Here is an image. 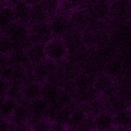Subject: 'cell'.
I'll list each match as a JSON object with an SVG mask.
<instances>
[{"label": "cell", "instance_id": "17", "mask_svg": "<svg viewBox=\"0 0 131 131\" xmlns=\"http://www.w3.org/2000/svg\"><path fill=\"white\" fill-rule=\"evenodd\" d=\"M15 16H16V21L25 23L30 25V19H31V10H32V5L27 2L26 0H23L15 5H13Z\"/></svg>", "mask_w": 131, "mask_h": 131}, {"label": "cell", "instance_id": "20", "mask_svg": "<svg viewBox=\"0 0 131 131\" xmlns=\"http://www.w3.org/2000/svg\"><path fill=\"white\" fill-rule=\"evenodd\" d=\"M0 20H1V31L12 25L16 21V16L14 12V8L9 4H2L0 11Z\"/></svg>", "mask_w": 131, "mask_h": 131}, {"label": "cell", "instance_id": "22", "mask_svg": "<svg viewBox=\"0 0 131 131\" xmlns=\"http://www.w3.org/2000/svg\"><path fill=\"white\" fill-rule=\"evenodd\" d=\"M116 93L126 100L131 98V79L127 77H120L116 80Z\"/></svg>", "mask_w": 131, "mask_h": 131}, {"label": "cell", "instance_id": "26", "mask_svg": "<svg viewBox=\"0 0 131 131\" xmlns=\"http://www.w3.org/2000/svg\"><path fill=\"white\" fill-rule=\"evenodd\" d=\"M14 49H16L14 42L8 37L2 35L1 37V54L9 55Z\"/></svg>", "mask_w": 131, "mask_h": 131}, {"label": "cell", "instance_id": "27", "mask_svg": "<svg viewBox=\"0 0 131 131\" xmlns=\"http://www.w3.org/2000/svg\"><path fill=\"white\" fill-rule=\"evenodd\" d=\"M60 2H61L60 0H42V3L44 4L45 8L50 14V17L59 11Z\"/></svg>", "mask_w": 131, "mask_h": 131}, {"label": "cell", "instance_id": "29", "mask_svg": "<svg viewBox=\"0 0 131 131\" xmlns=\"http://www.w3.org/2000/svg\"><path fill=\"white\" fill-rule=\"evenodd\" d=\"M20 1H23V0H2V4H9V5L13 6Z\"/></svg>", "mask_w": 131, "mask_h": 131}, {"label": "cell", "instance_id": "8", "mask_svg": "<svg viewBox=\"0 0 131 131\" xmlns=\"http://www.w3.org/2000/svg\"><path fill=\"white\" fill-rule=\"evenodd\" d=\"M69 18L72 23L73 28L79 31H84L92 23L86 7H80L72 10L69 13Z\"/></svg>", "mask_w": 131, "mask_h": 131}, {"label": "cell", "instance_id": "7", "mask_svg": "<svg viewBox=\"0 0 131 131\" xmlns=\"http://www.w3.org/2000/svg\"><path fill=\"white\" fill-rule=\"evenodd\" d=\"M52 37L49 21L30 25V39L33 43H46Z\"/></svg>", "mask_w": 131, "mask_h": 131}, {"label": "cell", "instance_id": "10", "mask_svg": "<svg viewBox=\"0 0 131 131\" xmlns=\"http://www.w3.org/2000/svg\"><path fill=\"white\" fill-rule=\"evenodd\" d=\"M87 111L80 104H75L73 106V111L68 123V129L73 128V129H82L87 117H88Z\"/></svg>", "mask_w": 131, "mask_h": 131}, {"label": "cell", "instance_id": "1", "mask_svg": "<svg viewBox=\"0 0 131 131\" xmlns=\"http://www.w3.org/2000/svg\"><path fill=\"white\" fill-rule=\"evenodd\" d=\"M45 54L46 58L59 63L67 58H69V50L67 44L62 38L51 37L45 44Z\"/></svg>", "mask_w": 131, "mask_h": 131}, {"label": "cell", "instance_id": "24", "mask_svg": "<svg viewBox=\"0 0 131 131\" xmlns=\"http://www.w3.org/2000/svg\"><path fill=\"white\" fill-rule=\"evenodd\" d=\"M17 105H18V101H16L15 99H12L10 97L2 98V102H1V106H0L1 117L10 120V118L14 114Z\"/></svg>", "mask_w": 131, "mask_h": 131}, {"label": "cell", "instance_id": "32", "mask_svg": "<svg viewBox=\"0 0 131 131\" xmlns=\"http://www.w3.org/2000/svg\"><path fill=\"white\" fill-rule=\"evenodd\" d=\"M129 23H130V25H131V16H130V18H129V20H128Z\"/></svg>", "mask_w": 131, "mask_h": 131}, {"label": "cell", "instance_id": "15", "mask_svg": "<svg viewBox=\"0 0 131 131\" xmlns=\"http://www.w3.org/2000/svg\"><path fill=\"white\" fill-rule=\"evenodd\" d=\"M41 93H42L41 82L30 80L29 82L23 85V96H24V100L26 101H31L37 97H40Z\"/></svg>", "mask_w": 131, "mask_h": 131}, {"label": "cell", "instance_id": "2", "mask_svg": "<svg viewBox=\"0 0 131 131\" xmlns=\"http://www.w3.org/2000/svg\"><path fill=\"white\" fill-rule=\"evenodd\" d=\"M56 67H57L56 62L49 60L47 58L44 60H41L37 63L32 64V67L30 69L32 80H35V81H38L41 83L48 81L51 78V76L54 74Z\"/></svg>", "mask_w": 131, "mask_h": 131}, {"label": "cell", "instance_id": "28", "mask_svg": "<svg viewBox=\"0 0 131 131\" xmlns=\"http://www.w3.org/2000/svg\"><path fill=\"white\" fill-rule=\"evenodd\" d=\"M68 129V126L62 124V123H59V122H56V121H51V129L50 130H54V131H58V130H66Z\"/></svg>", "mask_w": 131, "mask_h": 131}, {"label": "cell", "instance_id": "16", "mask_svg": "<svg viewBox=\"0 0 131 131\" xmlns=\"http://www.w3.org/2000/svg\"><path fill=\"white\" fill-rule=\"evenodd\" d=\"M60 88L58 85L54 84L53 82L51 81H46V82H43L42 83V93H41V96L47 100L50 105L53 104L57 97H58V94H59V91H60Z\"/></svg>", "mask_w": 131, "mask_h": 131}, {"label": "cell", "instance_id": "11", "mask_svg": "<svg viewBox=\"0 0 131 131\" xmlns=\"http://www.w3.org/2000/svg\"><path fill=\"white\" fill-rule=\"evenodd\" d=\"M115 127L114 114L103 110L94 116V128L96 130H110Z\"/></svg>", "mask_w": 131, "mask_h": 131}, {"label": "cell", "instance_id": "13", "mask_svg": "<svg viewBox=\"0 0 131 131\" xmlns=\"http://www.w3.org/2000/svg\"><path fill=\"white\" fill-rule=\"evenodd\" d=\"M28 104L33 118L47 117L50 108V103L47 100H45L42 96L37 97L31 101H28Z\"/></svg>", "mask_w": 131, "mask_h": 131}, {"label": "cell", "instance_id": "19", "mask_svg": "<svg viewBox=\"0 0 131 131\" xmlns=\"http://www.w3.org/2000/svg\"><path fill=\"white\" fill-rule=\"evenodd\" d=\"M44 44L45 43H32L26 49L27 53H28V56H29V59H30L32 64L46 59Z\"/></svg>", "mask_w": 131, "mask_h": 131}, {"label": "cell", "instance_id": "31", "mask_svg": "<svg viewBox=\"0 0 131 131\" xmlns=\"http://www.w3.org/2000/svg\"><path fill=\"white\" fill-rule=\"evenodd\" d=\"M129 104H130V108H131V98H130V100H129Z\"/></svg>", "mask_w": 131, "mask_h": 131}, {"label": "cell", "instance_id": "30", "mask_svg": "<svg viewBox=\"0 0 131 131\" xmlns=\"http://www.w3.org/2000/svg\"><path fill=\"white\" fill-rule=\"evenodd\" d=\"M27 2H29L31 5H34V4H36V3H39V2H41L42 0H26Z\"/></svg>", "mask_w": 131, "mask_h": 131}, {"label": "cell", "instance_id": "4", "mask_svg": "<svg viewBox=\"0 0 131 131\" xmlns=\"http://www.w3.org/2000/svg\"><path fill=\"white\" fill-rule=\"evenodd\" d=\"M131 16V0H111L110 19L115 24L128 21Z\"/></svg>", "mask_w": 131, "mask_h": 131}, {"label": "cell", "instance_id": "25", "mask_svg": "<svg viewBox=\"0 0 131 131\" xmlns=\"http://www.w3.org/2000/svg\"><path fill=\"white\" fill-rule=\"evenodd\" d=\"M5 97H10L12 99H15L16 101L20 102L24 100V96H23V86L21 85H17V84H9V87L7 89L6 92V96ZM4 97V98H5Z\"/></svg>", "mask_w": 131, "mask_h": 131}, {"label": "cell", "instance_id": "18", "mask_svg": "<svg viewBox=\"0 0 131 131\" xmlns=\"http://www.w3.org/2000/svg\"><path fill=\"white\" fill-rule=\"evenodd\" d=\"M50 18V14L45 8L44 4L41 2L36 3L32 5V10H31V19H30V25L36 24V23H43V21H48Z\"/></svg>", "mask_w": 131, "mask_h": 131}, {"label": "cell", "instance_id": "14", "mask_svg": "<svg viewBox=\"0 0 131 131\" xmlns=\"http://www.w3.org/2000/svg\"><path fill=\"white\" fill-rule=\"evenodd\" d=\"M95 75L90 74L88 72L81 71L73 81V88L74 91H83L93 88Z\"/></svg>", "mask_w": 131, "mask_h": 131}, {"label": "cell", "instance_id": "3", "mask_svg": "<svg viewBox=\"0 0 131 131\" xmlns=\"http://www.w3.org/2000/svg\"><path fill=\"white\" fill-rule=\"evenodd\" d=\"M93 89L101 97H106L116 93V79L104 72L98 73L94 77Z\"/></svg>", "mask_w": 131, "mask_h": 131}, {"label": "cell", "instance_id": "12", "mask_svg": "<svg viewBox=\"0 0 131 131\" xmlns=\"http://www.w3.org/2000/svg\"><path fill=\"white\" fill-rule=\"evenodd\" d=\"M31 118H32V114H31L28 101L23 100V101L18 102V105H17L14 114L10 118V121L15 125H18V124H30Z\"/></svg>", "mask_w": 131, "mask_h": 131}, {"label": "cell", "instance_id": "5", "mask_svg": "<svg viewBox=\"0 0 131 131\" xmlns=\"http://www.w3.org/2000/svg\"><path fill=\"white\" fill-rule=\"evenodd\" d=\"M48 21L52 33V37L62 38L73 29L69 15L61 12H57L56 14L52 15Z\"/></svg>", "mask_w": 131, "mask_h": 131}, {"label": "cell", "instance_id": "6", "mask_svg": "<svg viewBox=\"0 0 131 131\" xmlns=\"http://www.w3.org/2000/svg\"><path fill=\"white\" fill-rule=\"evenodd\" d=\"M91 21L110 20L111 0H98L86 7Z\"/></svg>", "mask_w": 131, "mask_h": 131}, {"label": "cell", "instance_id": "23", "mask_svg": "<svg viewBox=\"0 0 131 131\" xmlns=\"http://www.w3.org/2000/svg\"><path fill=\"white\" fill-rule=\"evenodd\" d=\"M116 128H131V108H125L114 114Z\"/></svg>", "mask_w": 131, "mask_h": 131}, {"label": "cell", "instance_id": "9", "mask_svg": "<svg viewBox=\"0 0 131 131\" xmlns=\"http://www.w3.org/2000/svg\"><path fill=\"white\" fill-rule=\"evenodd\" d=\"M124 71H125V62L118 53L104 64V69H103L104 73H106L116 80L123 76Z\"/></svg>", "mask_w": 131, "mask_h": 131}, {"label": "cell", "instance_id": "33", "mask_svg": "<svg viewBox=\"0 0 131 131\" xmlns=\"http://www.w3.org/2000/svg\"><path fill=\"white\" fill-rule=\"evenodd\" d=\"M60 1H61V0H60Z\"/></svg>", "mask_w": 131, "mask_h": 131}, {"label": "cell", "instance_id": "21", "mask_svg": "<svg viewBox=\"0 0 131 131\" xmlns=\"http://www.w3.org/2000/svg\"><path fill=\"white\" fill-rule=\"evenodd\" d=\"M9 62L11 64H15V66H20V67H25V68H31L32 63L29 59L28 53L26 49H20V48H16L14 49L9 55Z\"/></svg>", "mask_w": 131, "mask_h": 131}]
</instances>
